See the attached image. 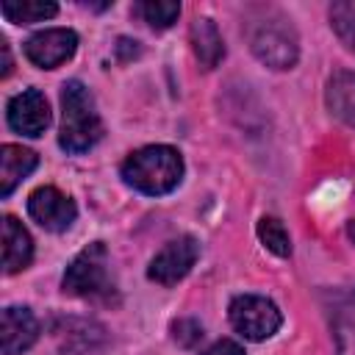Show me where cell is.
<instances>
[{"instance_id":"6da1fadb","label":"cell","mask_w":355,"mask_h":355,"mask_svg":"<svg viewBox=\"0 0 355 355\" xmlns=\"http://www.w3.org/2000/svg\"><path fill=\"white\" fill-rule=\"evenodd\" d=\"M119 175L130 189L147 197H161L180 186L183 155L169 144H147V147L133 150L122 161Z\"/></svg>"},{"instance_id":"7a4b0ae2","label":"cell","mask_w":355,"mask_h":355,"mask_svg":"<svg viewBox=\"0 0 355 355\" xmlns=\"http://www.w3.org/2000/svg\"><path fill=\"white\" fill-rule=\"evenodd\" d=\"M103 139V119L97 114L92 92L80 80H67L61 86V150L80 155Z\"/></svg>"},{"instance_id":"3957f363","label":"cell","mask_w":355,"mask_h":355,"mask_svg":"<svg viewBox=\"0 0 355 355\" xmlns=\"http://www.w3.org/2000/svg\"><path fill=\"white\" fill-rule=\"evenodd\" d=\"M61 288L69 297L80 300H97V302H111L116 294L114 272H111V258L103 241L86 244L67 266L61 277Z\"/></svg>"},{"instance_id":"277c9868","label":"cell","mask_w":355,"mask_h":355,"mask_svg":"<svg viewBox=\"0 0 355 355\" xmlns=\"http://www.w3.org/2000/svg\"><path fill=\"white\" fill-rule=\"evenodd\" d=\"M250 50L269 69H291L300 58V39L286 17H266L250 25Z\"/></svg>"},{"instance_id":"5b68a950","label":"cell","mask_w":355,"mask_h":355,"mask_svg":"<svg viewBox=\"0 0 355 355\" xmlns=\"http://www.w3.org/2000/svg\"><path fill=\"white\" fill-rule=\"evenodd\" d=\"M227 319H230L233 330L239 336H244L247 341H266L283 324L280 308L272 300L261 297V294H239V297H233L230 305H227Z\"/></svg>"},{"instance_id":"8992f818","label":"cell","mask_w":355,"mask_h":355,"mask_svg":"<svg viewBox=\"0 0 355 355\" xmlns=\"http://www.w3.org/2000/svg\"><path fill=\"white\" fill-rule=\"evenodd\" d=\"M200 258V244L194 236H178L172 241H166L150 261L147 266V277L158 286H175L180 283L191 266Z\"/></svg>"},{"instance_id":"52a82bcc","label":"cell","mask_w":355,"mask_h":355,"mask_svg":"<svg viewBox=\"0 0 355 355\" xmlns=\"http://www.w3.org/2000/svg\"><path fill=\"white\" fill-rule=\"evenodd\" d=\"M25 58L39 69H55L78 50V33L72 28H44L25 39Z\"/></svg>"},{"instance_id":"ba28073f","label":"cell","mask_w":355,"mask_h":355,"mask_svg":"<svg viewBox=\"0 0 355 355\" xmlns=\"http://www.w3.org/2000/svg\"><path fill=\"white\" fill-rule=\"evenodd\" d=\"M28 214L36 225H42L44 230L50 233H64L72 227L75 216H78V208L75 202L58 191L55 186H39L31 191L28 197Z\"/></svg>"},{"instance_id":"9c48e42d","label":"cell","mask_w":355,"mask_h":355,"mask_svg":"<svg viewBox=\"0 0 355 355\" xmlns=\"http://www.w3.org/2000/svg\"><path fill=\"white\" fill-rule=\"evenodd\" d=\"M6 119L14 133L22 136H42L50 125V105L39 89H22L6 105Z\"/></svg>"},{"instance_id":"30bf717a","label":"cell","mask_w":355,"mask_h":355,"mask_svg":"<svg viewBox=\"0 0 355 355\" xmlns=\"http://www.w3.org/2000/svg\"><path fill=\"white\" fill-rule=\"evenodd\" d=\"M39 338V322L31 308L8 305L0 313V349L3 355H22Z\"/></svg>"},{"instance_id":"8fae6325","label":"cell","mask_w":355,"mask_h":355,"mask_svg":"<svg viewBox=\"0 0 355 355\" xmlns=\"http://www.w3.org/2000/svg\"><path fill=\"white\" fill-rule=\"evenodd\" d=\"M33 258V239L22 227V222L11 214L3 216V272L17 275Z\"/></svg>"},{"instance_id":"7c38bea8","label":"cell","mask_w":355,"mask_h":355,"mask_svg":"<svg viewBox=\"0 0 355 355\" xmlns=\"http://www.w3.org/2000/svg\"><path fill=\"white\" fill-rule=\"evenodd\" d=\"M39 164V155L22 144H3L0 150V197H8Z\"/></svg>"},{"instance_id":"4fadbf2b","label":"cell","mask_w":355,"mask_h":355,"mask_svg":"<svg viewBox=\"0 0 355 355\" xmlns=\"http://www.w3.org/2000/svg\"><path fill=\"white\" fill-rule=\"evenodd\" d=\"M324 103H327V108L336 119L355 128V72H349V69L333 72L327 78Z\"/></svg>"},{"instance_id":"5bb4252c","label":"cell","mask_w":355,"mask_h":355,"mask_svg":"<svg viewBox=\"0 0 355 355\" xmlns=\"http://www.w3.org/2000/svg\"><path fill=\"white\" fill-rule=\"evenodd\" d=\"M189 36H191V50H194L200 67L214 69L225 55V42H222L216 22L211 17H197L189 28Z\"/></svg>"},{"instance_id":"9a60e30c","label":"cell","mask_w":355,"mask_h":355,"mask_svg":"<svg viewBox=\"0 0 355 355\" xmlns=\"http://www.w3.org/2000/svg\"><path fill=\"white\" fill-rule=\"evenodd\" d=\"M336 355H355V291H347L333 311Z\"/></svg>"},{"instance_id":"2e32d148","label":"cell","mask_w":355,"mask_h":355,"mask_svg":"<svg viewBox=\"0 0 355 355\" xmlns=\"http://www.w3.org/2000/svg\"><path fill=\"white\" fill-rule=\"evenodd\" d=\"M0 11L14 25H33V22H44L55 17L58 6L53 0H3Z\"/></svg>"},{"instance_id":"e0dca14e","label":"cell","mask_w":355,"mask_h":355,"mask_svg":"<svg viewBox=\"0 0 355 355\" xmlns=\"http://www.w3.org/2000/svg\"><path fill=\"white\" fill-rule=\"evenodd\" d=\"M150 28L155 31H166L178 22L180 17V3H172V0H144V3H136L133 8Z\"/></svg>"},{"instance_id":"ac0fdd59","label":"cell","mask_w":355,"mask_h":355,"mask_svg":"<svg viewBox=\"0 0 355 355\" xmlns=\"http://www.w3.org/2000/svg\"><path fill=\"white\" fill-rule=\"evenodd\" d=\"M258 239L261 244L275 252L277 258H288L291 255V236L286 230V225L277 219V216H263L258 219Z\"/></svg>"},{"instance_id":"d6986e66","label":"cell","mask_w":355,"mask_h":355,"mask_svg":"<svg viewBox=\"0 0 355 355\" xmlns=\"http://www.w3.org/2000/svg\"><path fill=\"white\" fill-rule=\"evenodd\" d=\"M330 25L336 36L355 53V0H341L330 6Z\"/></svg>"},{"instance_id":"ffe728a7","label":"cell","mask_w":355,"mask_h":355,"mask_svg":"<svg viewBox=\"0 0 355 355\" xmlns=\"http://www.w3.org/2000/svg\"><path fill=\"white\" fill-rule=\"evenodd\" d=\"M172 338L189 349L202 338V324L197 319H178V322H172Z\"/></svg>"},{"instance_id":"44dd1931","label":"cell","mask_w":355,"mask_h":355,"mask_svg":"<svg viewBox=\"0 0 355 355\" xmlns=\"http://www.w3.org/2000/svg\"><path fill=\"white\" fill-rule=\"evenodd\" d=\"M202 355H244L241 344H236L233 338H219L216 344H211Z\"/></svg>"},{"instance_id":"7402d4cb","label":"cell","mask_w":355,"mask_h":355,"mask_svg":"<svg viewBox=\"0 0 355 355\" xmlns=\"http://www.w3.org/2000/svg\"><path fill=\"white\" fill-rule=\"evenodd\" d=\"M139 42H130V39H119L116 42V55H119V61H130L133 55H139V47H136Z\"/></svg>"},{"instance_id":"603a6c76","label":"cell","mask_w":355,"mask_h":355,"mask_svg":"<svg viewBox=\"0 0 355 355\" xmlns=\"http://www.w3.org/2000/svg\"><path fill=\"white\" fill-rule=\"evenodd\" d=\"M0 55H3V67H0V78H8L11 72V53H8V42L0 36Z\"/></svg>"}]
</instances>
